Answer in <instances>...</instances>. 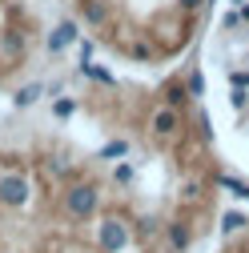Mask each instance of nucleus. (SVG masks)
Masks as SVG:
<instances>
[{
  "label": "nucleus",
  "mask_w": 249,
  "mask_h": 253,
  "mask_svg": "<svg viewBox=\"0 0 249 253\" xmlns=\"http://www.w3.org/2000/svg\"><path fill=\"white\" fill-rule=\"evenodd\" d=\"M153 129H157L161 137H169V133H177V109H157V113H153Z\"/></svg>",
  "instance_id": "5"
},
{
  "label": "nucleus",
  "mask_w": 249,
  "mask_h": 253,
  "mask_svg": "<svg viewBox=\"0 0 249 253\" xmlns=\"http://www.w3.org/2000/svg\"><path fill=\"white\" fill-rule=\"evenodd\" d=\"M37 97H41V84H24V88H16V105H20V109H28Z\"/></svg>",
  "instance_id": "8"
},
{
  "label": "nucleus",
  "mask_w": 249,
  "mask_h": 253,
  "mask_svg": "<svg viewBox=\"0 0 249 253\" xmlns=\"http://www.w3.org/2000/svg\"><path fill=\"white\" fill-rule=\"evenodd\" d=\"M185 101H189V84H173V88L165 92V105H169V109H181Z\"/></svg>",
  "instance_id": "7"
},
{
  "label": "nucleus",
  "mask_w": 249,
  "mask_h": 253,
  "mask_svg": "<svg viewBox=\"0 0 249 253\" xmlns=\"http://www.w3.org/2000/svg\"><path fill=\"white\" fill-rule=\"evenodd\" d=\"M124 153H129V145H124V141H113V145H105V153H101V157H105V161H121Z\"/></svg>",
  "instance_id": "9"
},
{
  "label": "nucleus",
  "mask_w": 249,
  "mask_h": 253,
  "mask_svg": "<svg viewBox=\"0 0 249 253\" xmlns=\"http://www.w3.org/2000/svg\"><path fill=\"white\" fill-rule=\"evenodd\" d=\"M73 41H77V24H73V20H65V24H56V33L48 37V48H52V52H60V48H69Z\"/></svg>",
  "instance_id": "4"
},
{
  "label": "nucleus",
  "mask_w": 249,
  "mask_h": 253,
  "mask_svg": "<svg viewBox=\"0 0 249 253\" xmlns=\"http://www.w3.org/2000/svg\"><path fill=\"white\" fill-rule=\"evenodd\" d=\"M0 201H4V205H24L28 201V185H24V177H4V181H0Z\"/></svg>",
  "instance_id": "2"
},
{
  "label": "nucleus",
  "mask_w": 249,
  "mask_h": 253,
  "mask_svg": "<svg viewBox=\"0 0 249 253\" xmlns=\"http://www.w3.org/2000/svg\"><path fill=\"white\" fill-rule=\"evenodd\" d=\"M101 245H105L109 253L124 245V225H121V221H105V225H101Z\"/></svg>",
  "instance_id": "3"
},
{
  "label": "nucleus",
  "mask_w": 249,
  "mask_h": 253,
  "mask_svg": "<svg viewBox=\"0 0 249 253\" xmlns=\"http://www.w3.org/2000/svg\"><path fill=\"white\" fill-rule=\"evenodd\" d=\"M65 205H69L73 217H88L92 209H97V189H92V185H73L69 197H65Z\"/></svg>",
  "instance_id": "1"
},
{
  "label": "nucleus",
  "mask_w": 249,
  "mask_h": 253,
  "mask_svg": "<svg viewBox=\"0 0 249 253\" xmlns=\"http://www.w3.org/2000/svg\"><path fill=\"white\" fill-rule=\"evenodd\" d=\"M169 241H173L177 249H185V245H189V229H185V225H173V229H169Z\"/></svg>",
  "instance_id": "10"
},
{
  "label": "nucleus",
  "mask_w": 249,
  "mask_h": 253,
  "mask_svg": "<svg viewBox=\"0 0 249 253\" xmlns=\"http://www.w3.org/2000/svg\"><path fill=\"white\" fill-rule=\"evenodd\" d=\"M73 113V101H56V117H69Z\"/></svg>",
  "instance_id": "14"
},
{
  "label": "nucleus",
  "mask_w": 249,
  "mask_h": 253,
  "mask_svg": "<svg viewBox=\"0 0 249 253\" xmlns=\"http://www.w3.org/2000/svg\"><path fill=\"white\" fill-rule=\"evenodd\" d=\"M181 4H185V8H197V4H201V0H181Z\"/></svg>",
  "instance_id": "15"
},
{
  "label": "nucleus",
  "mask_w": 249,
  "mask_h": 253,
  "mask_svg": "<svg viewBox=\"0 0 249 253\" xmlns=\"http://www.w3.org/2000/svg\"><path fill=\"white\" fill-rule=\"evenodd\" d=\"M81 12H84V20H88V24H101V20H105V4H101V0H84Z\"/></svg>",
  "instance_id": "6"
},
{
  "label": "nucleus",
  "mask_w": 249,
  "mask_h": 253,
  "mask_svg": "<svg viewBox=\"0 0 249 253\" xmlns=\"http://www.w3.org/2000/svg\"><path fill=\"white\" fill-rule=\"evenodd\" d=\"M241 225H245V217H241V213H225V233H237Z\"/></svg>",
  "instance_id": "11"
},
{
  "label": "nucleus",
  "mask_w": 249,
  "mask_h": 253,
  "mask_svg": "<svg viewBox=\"0 0 249 253\" xmlns=\"http://www.w3.org/2000/svg\"><path fill=\"white\" fill-rule=\"evenodd\" d=\"M189 92H193V97H201V92H205V81H201V73H193V77H189Z\"/></svg>",
  "instance_id": "12"
},
{
  "label": "nucleus",
  "mask_w": 249,
  "mask_h": 253,
  "mask_svg": "<svg viewBox=\"0 0 249 253\" xmlns=\"http://www.w3.org/2000/svg\"><path fill=\"white\" fill-rule=\"evenodd\" d=\"M229 81H233V92H241V88H249V73H233Z\"/></svg>",
  "instance_id": "13"
}]
</instances>
